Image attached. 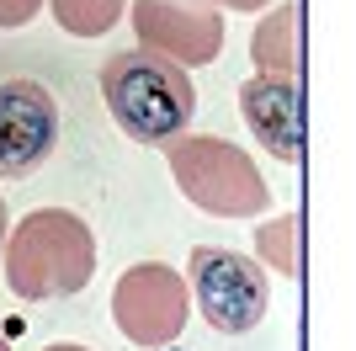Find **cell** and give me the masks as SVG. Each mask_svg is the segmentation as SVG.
<instances>
[{"label":"cell","instance_id":"5b68a950","mask_svg":"<svg viewBox=\"0 0 356 351\" xmlns=\"http://www.w3.org/2000/svg\"><path fill=\"white\" fill-rule=\"evenodd\" d=\"M0 256H6V197H0Z\"/></svg>","mask_w":356,"mask_h":351},{"label":"cell","instance_id":"277c9868","mask_svg":"<svg viewBox=\"0 0 356 351\" xmlns=\"http://www.w3.org/2000/svg\"><path fill=\"white\" fill-rule=\"evenodd\" d=\"M239 112H245V128L255 133V144H266V155L298 165L303 155V102H298L293 75H255L239 86Z\"/></svg>","mask_w":356,"mask_h":351},{"label":"cell","instance_id":"52a82bcc","mask_svg":"<svg viewBox=\"0 0 356 351\" xmlns=\"http://www.w3.org/2000/svg\"><path fill=\"white\" fill-rule=\"evenodd\" d=\"M0 351H11V341H6V330H0Z\"/></svg>","mask_w":356,"mask_h":351},{"label":"cell","instance_id":"7a4b0ae2","mask_svg":"<svg viewBox=\"0 0 356 351\" xmlns=\"http://www.w3.org/2000/svg\"><path fill=\"white\" fill-rule=\"evenodd\" d=\"M192 292H197V309L202 320L218 330V336H245L266 320V304H271V282L266 272L239 256V250H223V245H197L192 250Z\"/></svg>","mask_w":356,"mask_h":351},{"label":"cell","instance_id":"6da1fadb","mask_svg":"<svg viewBox=\"0 0 356 351\" xmlns=\"http://www.w3.org/2000/svg\"><path fill=\"white\" fill-rule=\"evenodd\" d=\"M102 102L134 144H170L192 123L197 91L181 64L149 48H128L102 64Z\"/></svg>","mask_w":356,"mask_h":351},{"label":"cell","instance_id":"3957f363","mask_svg":"<svg viewBox=\"0 0 356 351\" xmlns=\"http://www.w3.org/2000/svg\"><path fill=\"white\" fill-rule=\"evenodd\" d=\"M59 144V102L54 91L11 75L0 80V176H32Z\"/></svg>","mask_w":356,"mask_h":351},{"label":"cell","instance_id":"8992f818","mask_svg":"<svg viewBox=\"0 0 356 351\" xmlns=\"http://www.w3.org/2000/svg\"><path fill=\"white\" fill-rule=\"evenodd\" d=\"M154 351H192V346H154Z\"/></svg>","mask_w":356,"mask_h":351}]
</instances>
